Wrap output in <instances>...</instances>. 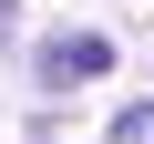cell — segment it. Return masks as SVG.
<instances>
[{
    "label": "cell",
    "mask_w": 154,
    "mask_h": 144,
    "mask_svg": "<svg viewBox=\"0 0 154 144\" xmlns=\"http://www.w3.org/2000/svg\"><path fill=\"white\" fill-rule=\"evenodd\" d=\"M113 72V41L103 31H51L41 41V93H82V83H103Z\"/></svg>",
    "instance_id": "6da1fadb"
},
{
    "label": "cell",
    "mask_w": 154,
    "mask_h": 144,
    "mask_svg": "<svg viewBox=\"0 0 154 144\" xmlns=\"http://www.w3.org/2000/svg\"><path fill=\"white\" fill-rule=\"evenodd\" d=\"M103 144H154V103H134V113H113V134Z\"/></svg>",
    "instance_id": "7a4b0ae2"
},
{
    "label": "cell",
    "mask_w": 154,
    "mask_h": 144,
    "mask_svg": "<svg viewBox=\"0 0 154 144\" xmlns=\"http://www.w3.org/2000/svg\"><path fill=\"white\" fill-rule=\"evenodd\" d=\"M11 31H21V0H0V41H11Z\"/></svg>",
    "instance_id": "3957f363"
}]
</instances>
